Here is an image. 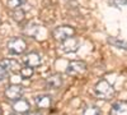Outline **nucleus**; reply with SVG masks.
<instances>
[{
	"label": "nucleus",
	"instance_id": "1",
	"mask_svg": "<svg viewBox=\"0 0 127 115\" xmlns=\"http://www.w3.org/2000/svg\"><path fill=\"white\" fill-rule=\"evenodd\" d=\"M94 93L100 100H112L116 95V90L107 79H100L94 86Z\"/></svg>",
	"mask_w": 127,
	"mask_h": 115
},
{
	"label": "nucleus",
	"instance_id": "2",
	"mask_svg": "<svg viewBox=\"0 0 127 115\" xmlns=\"http://www.w3.org/2000/svg\"><path fill=\"white\" fill-rule=\"evenodd\" d=\"M27 50V42L20 37H13L8 41V51L13 55H20Z\"/></svg>",
	"mask_w": 127,
	"mask_h": 115
},
{
	"label": "nucleus",
	"instance_id": "3",
	"mask_svg": "<svg viewBox=\"0 0 127 115\" xmlns=\"http://www.w3.org/2000/svg\"><path fill=\"white\" fill-rule=\"evenodd\" d=\"M74 33H75V29L70 26H60V27H56L54 31H52V36L56 41H65L66 38L69 37H72Z\"/></svg>",
	"mask_w": 127,
	"mask_h": 115
},
{
	"label": "nucleus",
	"instance_id": "4",
	"mask_svg": "<svg viewBox=\"0 0 127 115\" xmlns=\"http://www.w3.org/2000/svg\"><path fill=\"white\" fill-rule=\"evenodd\" d=\"M24 93V87L20 86V85H10L5 88V92L4 95L5 97L9 100V101H15V100H19L22 99Z\"/></svg>",
	"mask_w": 127,
	"mask_h": 115
},
{
	"label": "nucleus",
	"instance_id": "5",
	"mask_svg": "<svg viewBox=\"0 0 127 115\" xmlns=\"http://www.w3.org/2000/svg\"><path fill=\"white\" fill-rule=\"evenodd\" d=\"M85 70H87V63L85 61H80V60L70 61L67 64V68H66V73L69 76H72V77L80 76Z\"/></svg>",
	"mask_w": 127,
	"mask_h": 115
},
{
	"label": "nucleus",
	"instance_id": "6",
	"mask_svg": "<svg viewBox=\"0 0 127 115\" xmlns=\"http://www.w3.org/2000/svg\"><path fill=\"white\" fill-rule=\"evenodd\" d=\"M79 40L75 37H69L65 41H62L60 45V50L62 53H75L79 49Z\"/></svg>",
	"mask_w": 127,
	"mask_h": 115
},
{
	"label": "nucleus",
	"instance_id": "7",
	"mask_svg": "<svg viewBox=\"0 0 127 115\" xmlns=\"http://www.w3.org/2000/svg\"><path fill=\"white\" fill-rule=\"evenodd\" d=\"M62 85H64V79H62V76L59 74V73L51 74L46 78V88L47 90H59L62 87Z\"/></svg>",
	"mask_w": 127,
	"mask_h": 115
},
{
	"label": "nucleus",
	"instance_id": "8",
	"mask_svg": "<svg viewBox=\"0 0 127 115\" xmlns=\"http://www.w3.org/2000/svg\"><path fill=\"white\" fill-rule=\"evenodd\" d=\"M23 63L27 65V67H31V68H37L41 65L42 63V59H41V55L38 53H34V51H32V53H28L23 56Z\"/></svg>",
	"mask_w": 127,
	"mask_h": 115
},
{
	"label": "nucleus",
	"instance_id": "9",
	"mask_svg": "<svg viewBox=\"0 0 127 115\" xmlns=\"http://www.w3.org/2000/svg\"><path fill=\"white\" fill-rule=\"evenodd\" d=\"M54 105V97L47 93L43 95H38L36 97V106L41 110V109H50Z\"/></svg>",
	"mask_w": 127,
	"mask_h": 115
},
{
	"label": "nucleus",
	"instance_id": "10",
	"mask_svg": "<svg viewBox=\"0 0 127 115\" xmlns=\"http://www.w3.org/2000/svg\"><path fill=\"white\" fill-rule=\"evenodd\" d=\"M0 65H1L8 73H17L20 70V64L14 60V59H4L0 61Z\"/></svg>",
	"mask_w": 127,
	"mask_h": 115
},
{
	"label": "nucleus",
	"instance_id": "11",
	"mask_svg": "<svg viewBox=\"0 0 127 115\" xmlns=\"http://www.w3.org/2000/svg\"><path fill=\"white\" fill-rule=\"evenodd\" d=\"M109 115H127V101H117L112 105Z\"/></svg>",
	"mask_w": 127,
	"mask_h": 115
},
{
	"label": "nucleus",
	"instance_id": "12",
	"mask_svg": "<svg viewBox=\"0 0 127 115\" xmlns=\"http://www.w3.org/2000/svg\"><path fill=\"white\" fill-rule=\"evenodd\" d=\"M13 109L15 113H20V114H26L27 111L31 110V105L26 99H19L13 101Z\"/></svg>",
	"mask_w": 127,
	"mask_h": 115
},
{
	"label": "nucleus",
	"instance_id": "13",
	"mask_svg": "<svg viewBox=\"0 0 127 115\" xmlns=\"http://www.w3.org/2000/svg\"><path fill=\"white\" fill-rule=\"evenodd\" d=\"M108 42L114 46V47H117V49H127V41L125 40H121L118 37H109L108 38Z\"/></svg>",
	"mask_w": 127,
	"mask_h": 115
},
{
	"label": "nucleus",
	"instance_id": "14",
	"mask_svg": "<svg viewBox=\"0 0 127 115\" xmlns=\"http://www.w3.org/2000/svg\"><path fill=\"white\" fill-rule=\"evenodd\" d=\"M81 115H102V111L98 106H95V105H89L87 106L85 109L83 110Z\"/></svg>",
	"mask_w": 127,
	"mask_h": 115
},
{
	"label": "nucleus",
	"instance_id": "15",
	"mask_svg": "<svg viewBox=\"0 0 127 115\" xmlns=\"http://www.w3.org/2000/svg\"><path fill=\"white\" fill-rule=\"evenodd\" d=\"M10 17H12L14 20H17V22H22V20L24 19V17H26V14H24L23 10H20V8H19V9H14V10H12V13H10Z\"/></svg>",
	"mask_w": 127,
	"mask_h": 115
},
{
	"label": "nucleus",
	"instance_id": "16",
	"mask_svg": "<svg viewBox=\"0 0 127 115\" xmlns=\"http://www.w3.org/2000/svg\"><path fill=\"white\" fill-rule=\"evenodd\" d=\"M19 73H20V76H22V78L28 79V78H31L32 76H33V73H34V68H31V67H27V65H26L24 68H20Z\"/></svg>",
	"mask_w": 127,
	"mask_h": 115
},
{
	"label": "nucleus",
	"instance_id": "17",
	"mask_svg": "<svg viewBox=\"0 0 127 115\" xmlns=\"http://www.w3.org/2000/svg\"><path fill=\"white\" fill-rule=\"evenodd\" d=\"M26 1L27 0H8V6H9V9H12V10L19 9Z\"/></svg>",
	"mask_w": 127,
	"mask_h": 115
},
{
	"label": "nucleus",
	"instance_id": "18",
	"mask_svg": "<svg viewBox=\"0 0 127 115\" xmlns=\"http://www.w3.org/2000/svg\"><path fill=\"white\" fill-rule=\"evenodd\" d=\"M8 74H9V73L1 67V65H0V82H1V81H4L6 77H8Z\"/></svg>",
	"mask_w": 127,
	"mask_h": 115
},
{
	"label": "nucleus",
	"instance_id": "19",
	"mask_svg": "<svg viewBox=\"0 0 127 115\" xmlns=\"http://www.w3.org/2000/svg\"><path fill=\"white\" fill-rule=\"evenodd\" d=\"M23 115H42L39 111H36V110H29V111H27L26 114H23Z\"/></svg>",
	"mask_w": 127,
	"mask_h": 115
},
{
	"label": "nucleus",
	"instance_id": "20",
	"mask_svg": "<svg viewBox=\"0 0 127 115\" xmlns=\"http://www.w3.org/2000/svg\"><path fill=\"white\" fill-rule=\"evenodd\" d=\"M1 114H3V113H1V110H0V115H1Z\"/></svg>",
	"mask_w": 127,
	"mask_h": 115
},
{
	"label": "nucleus",
	"instance_id": "21",
	"mask_svg": "<svg viewBox=\"0 0 127 115\" xmlns=\"http://www.w3.org/2000/svg\"><path fill=\"white\" fill-rule=\"evenodd\" d=\"M10 115H15V114H10Z\"/></svg>",
	"mask_w": 127,
	"mask_h": 115
}]
</instances>
